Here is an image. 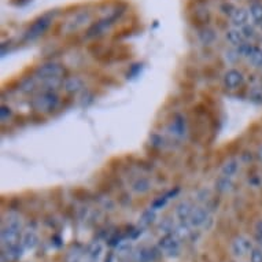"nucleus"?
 Masks as SVG:
<instances>
[{"instance_id": "f257e3e1", "label": "nucleus", "mask_w": 262, "mask_h": 262, "mask_svg": "<svg viewBox=\"0 0 262 262\" xmlns=\"http://www.w3.org/2000/svg\"><path fill=\"white\" fill-rule=\"evenodd\" d=\"M59 106V96L55 91H41L35 99L32 100V107L39 113H50Z\"/></svg>"}, {"instance_id": "f03ea898", "label": "nucleus", "mask_w": 262, "mask_h": 262, "mask_svg": "<svg viewBox=\"0 0 262 262\" xmlns=\"http://www.w3.org/2000/svg\"><path fill=\"white\" fill-rule=\"evenodd\" d=\"M54 13H47L39 17L36 19L32 25L29 26V29L26 30L25 39L26 40H36L39 39L40 36H43L46 32L48 30L50 25L52 24V19H54Z\"/></svg>"}, {"instance_id": "7ed1b4c3", "label": "nucleus", "mask_w": 262, "mask_h": 262, "mask_svg": "<svg viewBox=\"0 0 262 262\" xmlns=\"http://www.w3.org/2000/svg\"><path fill=\"white\" fill-rule=\"evenodd\" d=\"M64 74L63 66L56 62H47V63H43L37 66V69L35 70V77L37 78V81H46V80H50V78L55 77H62Z\"/></svg>"}, {"instance_id": "20e7f679", "label": "nucleus", "mask_w": 262, "mask_h": 262, "mask_svg": "<svg viewBox=\"0 0 262 262\" xmlns=\"http://www.w3.org/2000/svg\"><path fill=\"white\" fill-rule=\"evenodd\" d=\"M92 21V13L90 10H81L70 18L69 21L66 22L63 26V32L66 33H73V32H77L81 28L86 26L90 22Z\"/></svg>"}, {"instance_id": "39448f33", "label": "nucleus", "mask_w": 262, "mask_h": 262, "mask_svg": "<svg viewBox=\"0 0 262 262\" xmlns=\"http://www.w3.org/2000/svg\"><path fill=\"white\" fill-rule=\"evenodd\" d=\"M224 85L228 90H237L239 86L243 85V82H245V76L242 73L241 70L235 69V68H231V69H228L225 73H224L223 77Z\"/></svg>"}, {"instance_id": "423d86ee", "label": "nucleus", "mask_w": 262, "mask_h": 262, "mask_svg": "<svg viewBox=\"0 0 262 262\" xmlns=\"http://www.w3.org/2000/svg\"><path fill=\"white\" fill-rule=\"evenodd\" d=\"M231 21V25L233 28H237V29H242L243 26L249 25L251 22V18H250L249 9H245V7H237L235 10V13L232 14V17L229 18Z\"/></svg>"}, {"instance_id": "0eeeda50", "label": "nucleus", "mask_w": 262, "mask_h": 262, "mask_svg": "<svg viewBox=\"0 0 262 262\" xmlns=\"http://www.w3.org/2000/svg\"><path fill=\"white\" fill-rule=\"evenodd\" d=\"M169 132L176 136V138H184L187 135V122H185V118L180 114L174 116L173 121L169 125Z\"/></svg>"}, {"instance_id": "6e6552de", "label": "nucleus", "mask_w": 262, "mask_h": 262, "mask_svg": "<svg viewBox=\"0 0 262 262\" xmlns=\"http://www.w3.org/2000/svg\"><path fill=\"white\" fill-rule=\"evenodd\" d=\"M18 239H19V229L18 228H14L11 225H6L3 227V231H2V241H3V245L10 247V246L17 245Z\"/></svg>"}, {"instance_id": "1a4fd4ad", "label": "nucleus", "mask_w": 262, "mask_h": 262, "mask_svg": "<svg viewBox=\"0 0 262 262\" xmlns=\"http://www.w3.org/2000/svg\"><path fill=\"white\" fill-rule=\"evenodd\" d=\"M225 39H227L228 44L231 47H239L241 44H243L246 41V39L242 35V30L237 29V28H229V29L225 30Z\"/></svg>"}, {"instance_id": "9d476101", "label": "nucleus", "mask_w": 262, "mask_h": 262, "mask_svg": "<svg viewBox=\"0 0 262 262\" xmlns=\"http://www.w3.org/2000/svg\"><path fill=\"white\" fill-rule=\"evenodd\" d=\"M63 88L68 94H78L84 90V81L80 77H70L63 81Z\"/></svg>"}, {"instance_id": "9b49d317", "label": "nucleus", "mask_w": 262, "mask_h": 262, "mask_svg": "<svg viewBox=\"0 0 262 262\" xmlns=\"http://www.w3.org/2000/svg\"><path fill=\"white\" fill-rule=\"evenodd\" d=\"M207 210L206 209H203V207H196V209H193L192 213H191V217H189V223L192 227H201L203 224L207 221Z\"/></svg>"}, {"instance_id": "f8f14e48", "label": "nucleus", "mask_w": 262, "mask_h": 262, "mask_svg": "<svg viewBox=\"0 0 262 262\" xmlns=\"http://www.w3.org/2000/svg\"><path fill=\"white\" fill-rule=\"evenodd\" d=\"M250 18L254 25L262 26V3L261 2H253L249 7Z\"/></svg>"}, {"instance_id": "ddd939ff", "label": "nucleus", "mask_w": 262, "mask_h": 262, "mask_svg": "<svg viewBox=\"0 0 262 262\" xmlns=\"http://www.w3.org/2000/svg\"><path fill=\"white\" fill-rule=\"evenodd\" d=\"M198 37L201 40V43L205 44V46H210L217 39V33H215V30L213 28L206 26V28H202V29L199 30Z\"/></svg>"}, {"instance_id": "4468645a", "label": "nucleus", "mask_w": 262, "mask_h": 262, "mask_svg": "<svg viewBox=\"0 0 262 262\" xmlns=\"http://www.w3.org/2000/svg\"><path fill=\"white\" fill-rule=\"evenodd\" d=\"M237 170H239V161L235 158L228 159L227 162L223 165V168H221V174L232 179L237 173Z\"/></svg>"}, {"instance_id": "2eb2a0df", "label": "nucleus", "mask_w": 262, "mask_h": 262, "mask_svg": "<svg viewBox=\"0 0 262 262\" xmlns=\"http://www.w3.org/2000/svg\"><path fill=\"white\" fill-rule=\"evenodd\" d=\"M250 249H251V243L245 237H237L236 241L233 242L232 251L235 255H245Z\"/></svg>"}, {"instance_id": "dca6fc26", "label": "nucleus", "mask_w": 262, "mask_h": 262, "mask_svg": "<svg viewBox=\"0 0 262 262\" xmlns=\"http://www.w3.org/2000/svg\"><path fill=\"white\" fill-rule=\"evenodd\" d=\"M215 189L221 193H227L229 192L233 187V183H232V179L231 177H227V176H221L215 180V184H214Z\"/></svg>"}, {"instance_id": "f3484780", "label": "nucleus", "mask_w": 262, "mask_h": 262, "mask_svg": "<svg viewBox=\"0 0 262 262\" xmlns=\"http://www.w3.org/2000/svg\"><path fill=\"white\" fill-rule=\"evenodd\" d=\"M192 210H193L192 205H191L189 202H187V201H184V202H181L180 205L176 207V215L180 220H187L191 217Z\"/></svg>"}, {"instance_id": "a211bd4d", "label": "nucleus", "mask_w": 262, "mask_h": 262, "mask_svg": "<svg viewBox=\"0 0 262 262\" xmlns=\"http://www.w3.org/2000/svg\"><path fill=\"white\" fill-rule=\"evenodd\" d=\"M151 183L150 180H147L146 177H140L136 181H134L132 184V191L136 193H146L147 191H150Z\"/></svg>"}, {"instance_id": "6ab92c4d", "label": "nucleus", "mask_w": 262, "mask_h": 262, "mask_svg": "<svg viewBox=\"0 0 262 262\" xmlns=\"http://www.w3.org/2000/svg\"><path fill=\"white\" fill-rule=\"evenodd\" d=\"M241 58L242 56L239 55V52H237V50L235 47L228 48V50H225V51H224V59H225V62H227L229 66L236 64Z\"/></svg>"}, {"instance_id": "aec40b11", "label": "nucleus", "mask_w": 262, "mask_h": 262, "mask_svg": "<svg viewBox=\"0 0 262 262\" xmlns=\"http://www.w3.org/2000/svg\"><path fill=\"white\" fill-rule=\"evenodd\" d=\"M247 62H249L253 68H258V69H262V50L259 47L254 48V51L251 52V55L247 58Z\"/></svg>"}, {"instance_id": "412c9836", "label": "nucleus", "mask_w": 262, "mask_h": 262, "mask_svg": "<svg viewBox=\"0 0 262 262\" xmlns=\"http://www.w3.org/2000/svg\"><path fill=\"white\" fill-rule=\"evenodd\" d=\"M257 25H254L253 22H250L249 25H246L242 28V35H243V37L246 39V41H253L255 37H257L258 32H257V28H255Z\"/></svg>"}, {"instance_id": "4be33fe9", "label": "nucleus", "mask_w": 262, "mask_h": 262, "mask_svg": "<svg viewBox=\"0 0 262 262\" xmlns=\"http://www.w3.org/2000/svg\"><path fill=\"white\" fill-rule=\"evenodd\" d=\"M37 84H39V81H37V78L33 76V77H29V78H26V80H24L19 90H21L24 94H30V92H33V91L36 90Z\"/></svg>"}, {"instance_id": "5701e85b", "label": "nucleus", "mask_w": 262, "mask_h": 262, "mask_svg": "<svg viewBox=\"0 0 262 262\" xmlns=\"http://www.w3.org/2000/svg\"><path fill=\"white\" fill-rule=\"evenodd\" d=\"M37 242H39V237L35 232H26L22 237V246L25 249H33L37 245Z\"/></svg>"}, {"instance_id": "b1692460", "label": "nucleus", "mask_w": 262, "mask_h": 262, "mask_svg": "<svg viewBox=\"0 0 262 262\" xmlns=\"http://www.w3.org/2000/svg\"><path fill=\"white\" fill-rule=\"evenodd\" d=\"M159 246H161L163 250H166V251H173V249H176L177 247V242L172 235H166L163 239H161Z\"/></svg>"}, {"instance_id": "393cba45", "label": "nucleus", "mask_w": 262, "mask_h": 262, "mask_svg": "<svg viewBox=\"0 0 262 262\" xmlns=\"http://www.w3.org/2000/svg\"><path fill=\"white\" fill-rule=\"evenodd\" d=\"M219 9H220V13L223 14V15H225V17H228V18H231L237 7L233 5V3H231V2H224V3H221V5H220Z\"/></svg>"}, {"instance_id": "a878e982", "label": "nucleus", "mask_w": 262, "mask_h": 262, "mask_svg": "<svg viewBox=\"0 0 262 262\" xmlns=\"http://www.w3.org/2000/svg\"><path fill=\"white\" fill-rule=\"evenodd\" d=\"M154 219L155 210L154 209H148V210L144 211L142 214V217H140V224H142L143 227H147V225H150V224L154 221Z\"/></svg>"}, {"instance_id": "bb28decb", "label": "nucleus", "mask_w": 262, "mask_h": 262, "mask_svg": "<svg viewBox=\"0 0 262 262\" xmlns=\"http://www.w3.org/2000/svg\"><path fill=\"white\" fill-rule=\"evenodd\" d=\"M168 201H169V198L166 196V195H163V196H161V198L155 199L154 202H152V209H154V210H159V209H162V207L165 206L166 203H168Z\"/></svg>"}, {"instance_id": "cd10ccee", "label": "nucleus", "mask_w": 262, "mask_h": 262, "mask_svg": "<svg viewBox=\"0 0 262 262\" xmlns=\"http://www.w3.org/2000/svg\"><path fill=\"white\" fill-rule=\"evenodd\" d=\"M13 116V112H11V108L7 107V106H2V110H0V117H2V121H6L11 118Z\"/></svg>"}, {"instance_id": "c85d7f7f", "label": "nucleus", "mask_w": 262, "mask_h": 262, "mask_svg": "<svg viewBox=\"0 0 262 262\" xmlns=\"http://www.w3.org/2000/svg\"><path fill=\"white\" fill-rule=\"evenodd\" d=\"M250 98L254 100H258V102H261L262 100V90L259 88H253V90L250 91Z\"/></svg>"}, {"instance_id": "c756f323", "label": "nucleus", "mask_w": 262, "mask_h": 262, "mask_svg": "<svg viewBox=\"0 0 262 262\" xmlns=\"http://www.w3.org/2000/svg\"><path fill=\"white\" fill-rule=\"evenodd\" d=\"M251 262H262V250H253V253H251Z\"/></svg>"}, {"instance_id": "7c9ffc66", "label": "nucleus", "mask_w": 262, "mask_h": 262, "mask_svg": "<svg viewBox=\"0 0 262 262\" xmlns=\"http://www.w3.org/2000/svg\"><path fill=\"white\" fill-rule=\"evenodd\" d=\"M255 235L259 241H262V221H258L255 224Z\"/></svg>"}, {"instance_id": "2f4dec72", "label": "nucleus", "mask_w": 262, "mask_h": 262, "mask_svg": "<svg viewBox=\"0 0 262 262\" xmlns=\"http://www.w3.org/2000/svg\"><path fill=\"white\" fill-rule=\"evenodd\" d=\"M18 5H25V3H28V2H32V0H17Z\"/></svg>"}, {"instance_id": "473e14b6", "label": "nucleus", "mask_w": 262, "mask_h": 262, "mask_svg": "<svg viewBox=\"0 0 262 262\" xmlns=\"http://www.w3.org/2000/svg\"><path fill=\"white\" fill-rule=\"evenodd\" d=\"M258 157L262 159V146L259 147V150H258Z\"/></svg>"}]
</instances>
